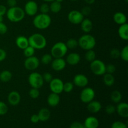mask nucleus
Here are the masks:
<instances>
[{
  "label": "nucleus",
  "mask_w": 128,
  "mask_h": 128,
  "mask_svg": "<svg viewBox=\"0 0 128 128\" xmlns=\"http://www.w3.org/2000/svg\"><path fill=\"white\" fill-rule=\"evenodd\" d=\"M115 79L112 74L105 73L103 74V82L107 86H111L114 84Z\"/></svg>",
  "instance_id": "26"
},
{
  "label": "nucleus",
  "mask_w": 128,
  "mask_h": 128,
  "mask_svg": "<svg viewBox=\"0 0 128 128\" xmlns=\"http://www.w3.org/2000/svg\"><path fill=\"white\" fill-rule=\"evenodd\" d=\"M116 71V67L112 64L106 65V72L109 74H113Z\"/></svg>",
  "instance_id": "42"
},
{
  "label": "nucleus",
  "mask_w": 128,
  "mask_h": 128,
  "mask_svg": "<svg viewBox=\"0 0 128 128\" xmlns=\"http://www.w3.org/2000/svg\"><path fill=\"white\" fill-rule=\"evenodd\" d=\"M90 69L92 73L96 76H102L106 73V64L100 60H94L91 62Z\"/></svg>",
  "instance_id": "6"
},
{
  "label": "nucleus",
  "mask_w": 128,
  "mask_h": 128,
  "mask_svg": "<svg viewBox=\"0 0 128 128\" xmlns=\"http://www.w3.org/2000/svg\"><path fill=\"white\" fill-rule=\"evenodd\" d=\"M32 23L36 28L45 30L51 24V18L48 14H38L34 18Z\"/></svg>",
  "instance_id": "3"
},
{
  "label": "nucleus",
  "mask_w": 128,
  "mask_h": 128,
  "mask_svg": "<svg viewBox=\"0 0 128 128\" xmlns=\"http://www.w3.org/2000/svg\"><path fill=\"white\" fill-rule=\"evenodd\" d=\"M7 9L5 6L2 4H0V16H3L6 14Z\"/></svg>",
  "instance_id": "49"
},
{
  "label": "nucleus",
  "mask_w": 128,
  "mask_h": 128,
  "mask_svg": "<svg viewBox=\"0 0 128 128\" xmlns=\"http://www.w3.org/2000/svg\"><path fill=\"white\" fill-rule=\"evenodd\" d=\"M16 4H17L16 0H7V4L10 6V8L16 6Z\"/></svg>",
  "instance_id": "50"
},
{
  "label": "nucleus",
  "mask_w": 128,
  "mask_h": 128,
  "mask_svg": "<svg viewBox=\"0 0 128 128\" xmlns=\"http://www.w3.org/2000/svg\"><path fill=\"white\" fill-rule=\"evenodd\" d=\"M118 34L122 40L128 41V24L124 23L120 25L118 29Z\"/></svg>",
  "instance_id": "25"
},
{
  "label": "nucleus",
  "mask_w": 128,
  "mask_h": 128,
  "mask_svg": "<svg viewBox=\"0 0 128 128\" xmlns=\"http://www.w3.org/2000/svg\"><path fill=\"white\" fill-rule=\"evenodd\" d=\"M84 1L88 4H92L93 3H94L95 0H84Z\"/></svg>",
  "instance_id": "51"
},
{
  "label": "nucleus",
  "mask_w": 128,
  "mask_h": 128,
  "mask_svg": "<svg viewBox=\"0 0 128 128\" xmlns=\"http://www.w3.org/2000/svg\"><path fill=\"white\" fill-rule=\"evenodd\" d=\"M83 124L85 128H98L100 122L99 120L94 116H89L86 118Z\"/></svg>",
  "instance_id": "18"
},
{
  "label": "nucleus",
  "mask_w": 128,
  "mask_h": 128,
  "mask_svg": "<svg viewBox=\"0 0 128 128\" xmlns=\"http://www.w3.org/2000/svg\"><path fill=\"white\" fill-rule=\"evenodd\" d=\"M60 102V97L58 94L51 92L48 95L47 98V102L51 107H56Z\"/></svg>",
  "instance_id": "20"
},
{
  "label": "nucleus",
  "mask_w": 128,
  "mask_h": 128,
  "mask_svg": "<svg viewBox=\"0 0 128 128\" xmlns=\"http://www.w3.org/2000/svg\"><path fill=\"white\" fill-rule=\"evenodd\" d=\"M70 1H79V0H70Z\"/></svg>",
  "instance_id": "55"
},
{
  "label": "nucleus",
  "mask_w": 128,
  "mask_h": 128,
  "mask_svg": "<svg viewBox=\"0 0 128 128\" xmlns=\"http://www.w3.org/2000/svg\"><path fill=\"white\" fill-rule=\"evenodd\" d=\"M12 73L8 70H4L0 72V81L6 82L10 81L12 78Z\"/></svg>",
  "instance_id": "27"
},
{
  "label": "nucleus",
  "mask_w": 128,
  "mask_h": 128,
  "mask_svg": "<svg viewBox=\"0 0 128 128\" xmlns=\"http://www.w3.org/2000/svg\"><path fill=\"white\" fill-rule=\"evenodd\" d=\"M105 111L108 114H112L116 112V107L112 104H108L105 108Z\"/></svg>",
  "instance_id": "41"
},
{
  "label": "nucleus",
  "mask_w": 128,
  "mask_h": 128,
  "mask_svg": "<svg viewBox=\"0 0 128 128\" xmlns=\"http://www.w3.org/2000/svg\"><path fill=\"white\" fill-rule=\"evenodd\" d=\"M80 24H81V28L82 31L86 33L90 32L93 28L92 22L88 18L83 19Z\"/></svg>",
  "instance_id": "21"
},
{
  "label": "nucleus",
  "mask_w": 128,
  "mask_h": 128,
  "mask_svg": "<svg viewBox=\"0 0 128 128\" xmlns=\"http://www.w3.org/2000/svg\"><path fill=\"white\" fill-rule=\"evenodd\" d=\"M96 52H94L93 50H88L85 54V59L86 61L89 62H92L94 60H96Z\"/></svg>",
  "instance_id": "31"
},
{
  "label": "nucleus",
  "mask_w": 128,
  "mask_h": 128,
  "mask_svg": "<svg viewBox=\"0 0 128 128\" xmlns=\"http://www.w3.org/2000/svg\"><path fill=\"white\" fill-rule=\"evenodd\" d=\"M65 44L68 49H70V50H74L78 46V41L74 38L69 39Z\"/></svg>",
  "instance_id": "30"
},
{
  "label": "nucleus",
  "mask_w": 128,
  "mask_h": 128,
  "mask_svg": "<svg viewBox=\"0 0 128 128\" xmlns=\"http://www.w3.org/2000/svg\"><path fill=\"white\" fill-rule=\"evenodd\" d=\"M74 84L71 82H66L63 84V91L65 92H70L72 91Z\"/></svg>",
  "instance_id": "36"
},
{
  "label": "nucleus",
  "mask_w": 128,
  "mask_h": 128,
  "mask_svg": "<svg viewBox=\"0 0 128 128\" xmlns=\"http://www.w3.org/2000/svg\"><path fill=\"white\" fill-rule=\"evenodd\" d=\"M101 108H102V106H101V102L98 101L92 100L88 103L87 109L91 113H97L100 112Z\"/></svg>",
  "instance_id": "19"
},
{
  "label": "nucleus",
  "mask_w": 128,
  "mask_h": 128,
  "mask_svg": "<svg viewBox=\"0 0 128 128\" xmlns=\"http://www.w3.org/2000/svg\"><path fill=\"white\" fill-rule=\"evenodd\" d=\"M95 97V91L92 88L86 87L81 91L80 94V100L84 103L88 104L94 100Z\"/></svg>",
  "instance_id": "8"
},
{
  "label": "nucleus",
  "mask_w": 128,
  "mask_h": 128,
  "mask_svg": "<svg viewBox=\"0 0 128 128\" xmlns=\"http://www.w3.org/2000/svg\"><path fill=\"white\" fill-rule=\"evenodd\" d=\"M42 1H45V2H51L52 1H55V0H42Z\"/></svg>",
  "instance_id": "52"
},
{
  "label": "nucleus",
  "mask_w": 128,
  "mask_h": 128,
  "mask_svg": "<svg viewBox=\"0 0 128 128\" xmlns=\"http://www.w3.org/2000/svg\"><path fill=\"white\" fill-rule=\"evenodd\" d=\"M8 111V107L5 102L0 101V116L5 115Z\"/></svg>",
  "instance_id": "37"
},
{
  "label": "nucleus",
  "mask_w": 128,
  "mask_h": 128,
  "mask_svg": "<svg viewBox=\"0 0 128 128\" xmlns=\"http://www.w3.org/2000/svg\"><path fill=\"white\" fill-rule=\"evenodd\" d=\"M110 56L112 59L116 60L120 57V51L117 48H113L110 51Z\"/></svg>",
  "instance_id": "38"
},
{
  "label": "nucleus",
  "mask_w": 128,
  "mask_h": 128,
  "mask_svg": "<svg viewBox=\"0 0 128 128\" xmlns=\"http://www.w3.org/2000/svg\"><path fill=\"white\" fill-rule=\"evenodd\" d=\"M52 61V56L51 54H45L41 57V63L44 65H47L50 64Z\"/></svg>",
  "instance_id": "32"
},
{
  "label": "nucleus",
  "mask_w": 128,
  "mask_h": 128,
  "mask_svg": "<svg viewBox=\"0 0 128 128\" xmlns=\"http://www.w3.org/2000/svg\"><path fill=\"white\" fill-rule=\"evenodd\" d=\"M38 116L40 121L45 122V121H47L50 118L51 112H50V110L48 109L44 108H41L39 111Z\"/></svg>",
  "instance_id": "22"
},
{
  "label": "nucleus",
  "mask_w": 128,
  "mask_h": 128,
  "mask_svg": "<svg viewBox=\"0 0 128 128\" xmlns=\"http://www.w3.org/2000/svg\"><path fill=\"white\" fill-rule=\"evenodd\" d=\"M25 14H27L30 16H33L37 14L38 11V6L36 2L34 1H29L26 3L24 6Z\"/></svg>",
  "instance_id": "12"
},
{
  "label": "nucleus",
  "mask_w": 128,
  "mask_h": 128,
  "mask_svg": "<svg viewBox=\"0 0 128 128\" xmlns=\"http://www.w3.org/2000/svg\"><path fill=\"white\" fill-rule=\"evenodd\" d=\"M116 112L121 117L127 118L128 117V104L125 102H120L118 103L116 107Z\"/></svg>",
  "instance_id": "16"
},
{
  "label": "nucleus",
  "mask_w": 128,
  "mask_h": 128,
  "mask_svg": "<svg viewBox=\"0 0 128 128\" xmlns=\"http://www.w3.org/2000/svg\"><path fill=\"white\" fill-rule=\"evenodd\" d=\"M78 46L84 50H92L96 44V39L93 36L89 34H83L79 38Z\"/></svg>",
  "instance_id": "4"
},
{
  "label": "nucleus",
  "mask_w": 128,
  "mask_h": 128,
  "mask_svg": "<svg viewBox=\"0 0 128 128\" xmlns=\"http://www.w3.org/2000/svg\"><path fill=\"white\" fill-rule=\"evenodd\" d=\"M88 82V78L85 75L82 74H78L74 77L72 83L78 87L84 88L87 86Z\"/></svg>",
  "instance_id": "13"
},
{
  "label": "nucleus",
  "mask_w": 128,
  "mask_h": 128,
  "mask_svg": "<svg viewBox=\"0 0 128 128\" xmlns=\"http://www.w3.org/2000/svg\"><path fill=\"white\" fill-rule=\"evenodd\" d=\"M70 128H85L83 124H82L80 122H73L70 126Z\"/></svg>",
  "instance_id": "46"
},
{
  "label": "nucleus",
  "mask_w": 128,
  "mask_h": 128,
  "mask_svg": "<svg viewBox=\"0 0 128 128\" xmlns=\"http://www.w3.org/2000/svg\"><path fill=\"white\" fill-rule=\"evenodd\" d=\"M113 20L116 24L119 25H121L126 23L127 18H126V16L123 12H117L114 14Z\"/></svg>",
  "instance_id": "23"
},
{
  "label": "nucleus",
  "mask_w": 128,
  "mask_h": 128,
  "mask_svg": "<svg viewBox=\"0 0 128 128\" xmlns=\"http://www.w3.org/2000/svg\"><path fill=\"white\" fill-rule=\"evenodd\" d=\"M28 39L29 45L33 48L34 50H42L44 48L47 44L46 38L41 34H32Z\"/></svg>",
  "instance_id": "2"
},
{
  "label": "nucleus",
  "mask_w": 128,
  "mask_h": 128,
  "mask_svg": "<svg viewBox=\"0 0 128 128\" xmlns=\"http://www.w3.org/2000/svg\"><path fill=\"white\" fill-rule=\"evenodd\" d=\"M125 1H126V2H128V0H125Z\"/></svg>",
  "instance_id": "56"
},
{
  "label": "nucleus",
  "mask_w": 128,
  "mask_h": 128,
  "mask_svg": "<svg viewBox=\"0 0 128 128\" xmlns=\"http://www.w3.org/2000/svg\"><path fill=\"white\" fill-rule=\"evenodd\" d=\"M8 101L11 106H17L21 101V96L18 91H12L8 94Z\"/></svg>",
  "instance_id": "15"
},
{
  "label": "nucleus",
  "mask_w": 128,
  "mask_h": 128,
  "mask_svg": "<svg viewBox=\"0 0 128 128\" xmlns=\"http://www.w3.org/2000/svg\"><path fill=\"white\" fill-rule=\"evenodd\" d=\"M40 10L41 13L42 14H48L49 11H50V6L47 3H42L40 6Z\"/></svg>",
  "instance_id": "40"
},
{
  "label": "nucleus",
  "mask_w": 128,
  "mask_h": 128,
  "mask_svg": "<svg viewBox=\"0 0 128 128\" xmlns=\"http://www.w3.org/2000/svg\"><path fill=\"white\" fill-rule=\"evenodd\" d=\"M111 101L114 103H119L121 102V100H122V94H121V92L119 91H114L112 92L111 94Z\"/></svg>",
  "instance_id": "29"
},
{
  "label": "nucleus",
  "mask_w": 128,
  "mask_h": 128,
  "mask_svg": "<svg viewBox=\"0 0 128 128\" xmlns=\"http://www.w3.org/2000/svg\"><path fill=\"white\" fill-rule=\"evenodd\" d=\"M40 61L36 56H32L26 59L24 62L25 68L29 71H34L39 67Z\"/></svg>",
  "instance_id": "9"
},
{
  "label": "nucleus",
  "mask_w": 128,
  "mask_h": 128,
  "mask_svg": "<svg viewBox=\"0 0 128 128\" xmlns=\"http://www.w3.org/2000/svg\"><path fill=\"white\" fill-rule=\"evenodd\" d=\"M42 76L44 81H46L47 82H50V81L52 80V76L50 72H44L43 74V75H42Z\"/></svg>",
  "instance_id": "43"
},
{
  "label": "nucleus",
  "mask_w": 128,
  "mask_h": 128,
  "mask_svg": "<svg viewBox=\"0 0 128 128\" xmlns=\"http://www.w3.org/2000/svg\"><path fill=\"white\" fill-rule=\"evenodd\" d=\"M51 68L53 70L56 71H61L66 68V60H64L62 58H54L52 61Z\"/></svg>",
  "instance_id": "14"
},
{
  "label": "nucleus",
  "mask_w": 128,
  "mask_h": 128,
  "mask_svg": "<svg viewBox=\"0 0 128 128\" xmlns=\"http://www.w3.org/2000/svg\"><path fill=\"white\" fill-rule=\"evenodd\" d=\"M64 82L60 78H52L50 82V88L51 92L60 94L63 91Z\"/></svg>",
  "instance_id": "10"
},
{
  "label": "nucleus",
  "mask_w": 128,
  "mask_h": 128,
  "mask_svg": "<svg viewBox=\"0 0 128 128\" xmlns=\"http://www.w3.org/2000/svg\"><path fill=\"white\" fill-rule=\"evenodd\" d=\"M3 22V16H0V22Z\"/></svg>",
  "instance_id": "53"
},
{
  "label": "nucleus",
  "mask_w": 128,
  "mask_h": 128,
  "mask_svg": "<svg viewBox=\"0 0 128 128\" xmlns=\"http://www.w3.org/2000/svg\"><path fill=\"white\" fill-rule=\"evenodd\" d=\"M50 11L53 13H58L60 12L62 9V5L60 2H57L56 1H52L51 4L50 5Z\"/></svg>",
  "instance_id": "28"
},
{
  "label": "nucleus",
  "mask_w": 128,
  "mask_h": 128,
  "mask_svg": "<svg viewBox=\"0 0 128 128\" xmlns=\"http://www.w3.org/2000/svg\"><path fill=\"white\" fill-rule=\"evenodd\" d=\"M111 128H128V126L124 122L117 121L112 124Z\"/></svg>",
  "instance_id": "39"
},
{
  "label": "nucleus",
  "mask_w": 128,
  "mask_h": 128,
  "mask_svg": "<svg viewBox=\"0 0 128 128\" xmlns=\"http://www.w3.org/2000/svg\"><path fill=\"white\" fill-rule=\"evenodd\" d=\"M29 95H30V98H31L32 99H34V100L37 99L40 96V91H39V89L32 88V89H31L30 92H29Z\"/></svg>",
  "instance_id": "35"
},
{
  "label": "nucleus",
  "mask_w": 128,
  "mask_h": 128,
  "mask_svg": "<svg viewBox=\"0 0 128 128\" xmlns=\"http://www.w3.org/2000/svg\"><path fill=\"white\" fill-rule=\"evenodd\" d=\"M68 19L71 23L73 24H79L83 20L84 16L81 11L78 10H72L68 14Z\"/></svg>",
  "instance_id": "11"
},
{
  "label": "nucleus",
  "mask_w": 128,
  "mask_h": 128,
  "mask_svg": "<svg viewBox=\"0 0 128 128\" xmlns=\"http://www.w3.org/2000/svg\"><path fill=\"white\" fill-rule=\"evenodd\" d=\"M30 120H31V122L34 124L38 123V122L40 121V120H39V118H38V114H32V116H31Z\"/></svg>",
  "instance_id": "48"
},
{
  "label": "nucleus",
  "mask_w": 128,
  "mask_h": 128,
  "mask_svg": "<svg viewBox=\"0 0 128 128\" xmlns=\"http://www.w3.org/2000/svg\"><path fill=\"white\" fill-rule=\"evenodd\" d=\"M120 58L123 61H128V46H126L120 51Z\"/></svg>",
  "instance_id": "34"
},
{
  "label": "nucleus",
  "mask_w": 128,
  "mask_h": 128,
  "mask_svg": "<svg viewBox=\"0 0 128 128\" xmlns=\"http://www.w3.org/2000/svg\"><path fill=\"white\" fill-rule=\"evenodd\" d=\"M67 46L63 42H58L52 46L51 50V54L54 58H63L68 52Z\"/></svg>",
  "instance_id": "5"
},
{
  "label": "nucleus",
  "mask_w": 128,
  "mask_h": 128,
  "mask_svg": "<svg viewBox=\"0 0 128 128\" xmlns=\"http://www.w3.org/2000/svg\"><path fill=\"white\" fill-rule=\"evenodd\" d=\"M8 27L3 22H0V34H4L7 32Z\"/></svg>",
  "instance_id": "45"
},
{
  "label": "nucleus",
  "mask_w": 128,
  "mask_h": 128,
  "mask_svg": "<svg viewBox=\"0 0 128 128\" xmlns=\"http://www.w3.org/2000/svg\"><path fill=\"white\" fill-rule=\"evenodd\" d=\"M91 12V9L90 6H84L81 10V12L83 16H88L90 14Z\"/></svg>",
  "instance_id": "44"
},
{
  "label": "nucleus",
  "mask_w": 128,
  "mask_h": 128,
  "mask_svg": "<svg viewBox=\"0 0 128 128\" xmlns=\"http://www.w3.org/2000/svg\"><path fill=\"white\" fill-rule=\"evenodd\" d=\"M6 52L3 49L0 48V62L4 61L6 58Z\"/></svg>",
  "instance_id": "47"
},
{
  "label": "nucleus",
  "mask_w": 128,
  "mask_h": 128,
  "mask_svg": "<svg viewBox=\"0 0 128 128\" xmlns=\"http://www.w3.org/2000/svg\"><path fill=\"white\" fill-rule=\"evenodd\" d=\"M28 82L32 88L40 89L43 86L44 80L41 74L37 72H32L29 76Z\"/></svg>",
  "instance_id": "7"
},
{
  "label": "nucleus",
  "mask_w": 128,
  "mask_h": 128,
  "mask_svg": "<svg viewBox=\"0 0 128 128\" xmlns=\"http://www.w3.org/2000/svg\"><path fill=\"white\" fill-rule=\"evenodd\" d=\"M16 44L20 49L23 50L29 46L28 39L24 36H20L16 40Z\"/></svg>",
  "instance_id": "24"
},
{
  "label": "nucleus",
  "mask_w": 128,
  "mask_h": 128,
  "mask_svg": "<svg viewBox=\"0 0 128 128\" xmlns=\"http://www.w3.org/2000/svg\"><path fill=\"white\" fill-rule=\"evenodd\" d=\"M6 14L10 21L18 22L23 20L25 16V12L23 9L16 6L7 10Z\"/></svg>",
  "instance_id": "1"
},
{
  "label": "nucleus",
  "mask_w": 128,
  "mask_h": 128,
  "mask_svg": "<svg viewBox=\"0 0 128 128\" xmlns=\"http://www.w3.org/2000/svg\"><path fill=\"white\" fill-rule=\"evenodd\" d=\"M81 60V56L77 52H71L66 57V62L71 66L77 65Z\"/></svg>",
  "instance_id": "17"
},
{
  "label": "nucleus",
  "mask_w": 128,
  "mask_h": 128,
  "mask_svg": "<svg viewBox=\"0 0 128 128\" xmlns=\"http://www.w3.org/2000/svg\"><path fill=\"white\" fill-rule=\"evenodd\" d=\"M55 1H56L57 2H60V3H61V2L63 1V0H55Z\"/></svg>",
  "instance_id": "54"
},
{
  "label": "nucleus",
  "mask_w": 128,
  "mask_h": 128,
  "mask_svg": "<svg viewBox=\"0 0 128 128\" xmlns=\"http://www.w3.org/2000/svg\"><path fill=\"white\" fill-rule=\"evenodd\" d=\"M35 52V50L32 47L29 45L28 46L23 50V54L26 58L31 57V56H34Z\"/></svg>",
  "instance_id": "33"
}]
</instances>
